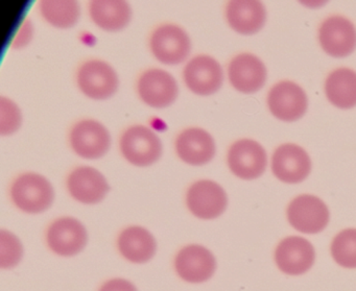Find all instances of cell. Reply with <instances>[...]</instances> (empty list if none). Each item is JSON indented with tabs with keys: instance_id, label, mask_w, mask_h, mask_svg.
I'll return each mask as SVG.
<instances>
[{
	"instance_id": "1",
	"label": "cell",
	"mask_w": 356,
	"mask_h": 291,
	"mask_svg": "<svg viewBox=\"0 0 356 291\" xmlns=\"http://www.w3.org/2000/svg\"><path fill=\"white\" fill-rule=\"evenodd\" d=\"M14 205L29 214L47 211L53 205L55 190L45 176L36 172H26L15 178L11 186Z\"/></svg>"
},
{
	"instance_id": "2",
	"label": "cell",
	"mask_w": 356,
	"mask_h": 291,
	"mask_svg": "<svg viewBox=\"0 0 356 291\" xmlns=\"http://www.w3.org/2000/svg\"><path fill=\"white\" fill-rule=\"evenodd\" d=\"M122 157L137 167L153 165L161 158V140L154 131L141 124L132 126L122 133L120 141Z\"/></svg>"
},
{
	"instance_id": "3",
	"label": "cell",
	"mask_w": 356,
	"mask_h": 291,
	"mask_svg": "<svg viewBox=\"0 0 356 291\" xmlns=\"http://www.w3.org/2000/svg\"><path fill=\"white\" fill-rule=\"evenodd\" d=\"M76 84L83 94L95 101H105L118 92L120 78L118 72L107 62L99 59L88 60L79 67Z\"/></svg>"
},
{
	"instance_id": "4",
	"label": "cell",
	"mask_w": 356,
	"mask_h": 291,
	"mask_svg": "<svg viewBox=\"0 0 356 291\" xmlns=\"http://www.w3.org/2000/svg\"><path fill=\"white\" fill-rule=\"evenodd\" d=\"M149 49L160 63L178 65L191 53V41L184 28L177 24H165L152 33Z\"/></svg>"
},
{
	"instance_id": "5",
	"label": "cell",
	"mask_w": 356,
	"mask_h": 291,
	"mask_svg": "<svg viewBox=\"0 0 356 291\" xmlns=\"http://www.w3.org/2000/svg\"><path fill=\"white\" fill-rule=\"evenodd\" d=\"M70 144L79 157L97 160L109 151L111 135L107 128L97 120H81L70 130Z\"/></svg>"
},
{
	"instance_id": "6",
	"label": "cell",
	"mask_w": 356,
	"mask_h": 291,
	"mask_svg": "<svg viewBox=\"0 0 356 291\" xmlns=\"http://www.w3.org/2000/svg\"><path fill=\"white\" fill-rule=\"evenodd\" d=\"M287 219L296 230L304 234H318L329 222L328 208L322 199L310 194H301L289 203Z\"/></svg>"
},
{
	"instance_id": "7",
	"label": "cell",
	"mask_w": 356,
	"mask_h": 291,
	"mask_svg": "<svg viewBox=\"0 0 356 291\" xmlns=\"http://www.w3.org/2000/svg\"><path fill=\"white\" fill-rule=\"evenodd\" d=\"M137 92L145 105L154 109H164L176 101L179 86L176 78L170 72L152 68L139 76Z\"/></svg>"
},
{
	"instance_id": "8",
	"label": "cell",
	"mask_w": 356,
	"mask_h": 291,
	"mask_svg": "<svg viewBox=\"0 0 356 291\" xmlns=\"http://www.w3.org/2000/svg\"><path fill=\"white\" fill-rule=\"evenodd\" d=\"M186 205L195 217L214 219L226 211L228 197L226 191L218 183L210 180L197 181L187 190Z\"/></svg>"
},
{
	"instance_id": "9",
	"label": "cell",
	"mask_w": 356,
	"mask_h": 291,
	"mask_svg": "<svg viewBox=\"0 0 356 291\" xmlns=\"http://www.w3.org/2000/svg\"><path fill=\"white\" fill-rule=\"evenodd\" d=\"M47 241L54 253L63 257H72L85 249L88 234L80 220L66 216L51 222L47 228Z\"/></svg>"
},
{
	"instance_id": "10",
	"label": "cell",
	"mask_w": 356,
	"mask_h": 291,
	"mask_svg": "<svg viewBox=\"0 0 356 291\" xmlns=\"http://www.w3.org/2000/svg\"><path fill=\"white\" fill-rule=\"evenodd\" d=\"M227 162L233 174L249 181L264 174L268 158L259 143L252 139H241L231 145L227 155Z\"/></svg>"
},
{
	"instance_id": "11",
	"label": "cell",
	"mask_w": 356,
	"mask_h": 291,
	"mask_svg": "<svg viewBox=\"0 0 356 291\" xmlns=\"http://www.w3.org/2000/svg\"><path fill=\"white\" fill-rule=\"evenodd\" d=\"M183 80L191 92L208 97L220 90L224 81V72L214 58L199 55L185 66Z\"/></svg>"
},
{
	"instance_id": "12",
	"label": "cell",
	"mask_w": 356,
	"mask_h": 291,
	"mask_svg": "<svg viewBox=\"0 0 356 291\" xmlns=\"http://www.w3.org/2000/svg\"><path fill=\"white\" fill-rule=\"evenodd\" d=\"M305 91L293 82L282 81L270 88L268 106L273 115L283 122H293L300 119L307 110Z\"/></svg>"
},
{
	"instance_id": "13",
	"label": "cell",
	"mask_w": 356,
	"mask_h": 291,
	"mask_svg": "<svg viewBox=\"0 0 356 291\" xmlns=\"http://www.w3.org/2000/svg\"><path fill=\"white\" fill-rule=\"evenodd\" d=\"M318 41L331 57L345 58L356 49V28L347 18L331 16L318 28Z\"/></svg>"
},
{
	"instance_id": "14",
	"label": "cell",
	"mask_w": 356,
	"mask_h": 291,
	"mask_svg": "<svg viewBox=\"0 0 356 291\" xmlns=\"http://www.w3.org/2000/svg\"><path fill=\"white\" fill-rule=\"evenodd\" d=\"M316 251L314 245L299 236L283 239L275 249V261L281 272L289 276L305 274L314 265Z\"/></svg>"
},
{
	"instance_id": "15",
	"label": "cell",
	"mask_w": 356,
	"mask_h": 291,
	"mask_svg": "<svg viewBox=\"0 0 356 291\" xmlns=\"http://www.w3.org/2000/svg\"><path fill=\"white\" fill-rule=\"evenodd\" d=\"M272 170L282 182L297 184L303 182L312 172V160L299 145L285 143L274 151Z\"/></svg>"
},
{
	"instance_id": "16",
	"label": "cell",
	"mask_w": 356,
	"mask_h": 291,
	"mask_svg": "<svg viewBox=\"0 0 356 291\" xmlns=\"http://www.w3.org/2000/svg\"><path fill=\"white\" fill-rule=\"evenodd\" d=\"M175 267L181 278L189 283H203L213 276L216 268L213 253L199 244L183 247L175 260Z\"/></svg>"
},
{
	"instance_id": "17",
	"label": "cell",
	"mask_w": 356,
	"mask_h": 291,
	"mask_svg": "<svg viewBox=\"0 0 356 291\" xmlns=\"http://www.w3.org/2000/svg\"><path fill=\"white\" fill-rule=\"evenodd\" d=\"M67 188L76 201L86 205L101 203L110 190L104 174L90 166L74 168L68 176Z\"/></svg>"
},
{
	"instance_id": "18",
	"label": "cell",
	"mask_w": 356,
	"mask_h": 291,
	"mask_svg": "<svg viewBox=\"0 0 356 291\" xmlns=\"http://www.w3.org/2000/svg\"><path fill=\"white\" fill-rule=\"evenodd\" d=\"M175 149L180 160L191 166L205 165L216 155L213 137L201 128L182 131L177 137Z\"/></svg>"
},
{
	"instance_id": "19",
	"label": "cell",
	"mask_w": 356,
	"mask_h": 291,
	"mask_svg": "<svg viewBox=\"0 0 356 291\" xmlns=\"http://www.w3.org/2000/svg\"><path fill=\"white\" fill-rule=\"evenodd\" d=\"M229 81L237 91L245 94L257 92L266 84V68L252 53L235 56L228 66Z\"/></svg>"
},
{
	"instance_id": "20",
	"label": "cell",
	"mask_w": 356,
	"mask_h": 291,
	"mask_svg": "<svg viewBox=\"0 0 356 291\" xmlns=\"http://www.w3.org/2000/svg\"><path fill=\"white\" fill-rule=\"evenodd\" d=\"M225 13L229 26L238 34H255L266 24V8L258 0H231Z\"/></svg>"
},
{
	"instance_id": "21",
	"label": "cell",
	"mask_w": 356,
	"mask_h": 291,
	"mask_svg": "<svg viewBox=\"0 0 356 291\" xmlns=\"http://www.w3.org/2000/svg\"><path fill=\"white\" fill-rule=\"evenodd\" d=\"M88 9L95 26L106 32L124 30L132 18L130 3L124 0H92Z\"/></svg>"
},
{
	"instance_id": "22",
	"label": "cell",
	"mask_w": 356,
	"mask_h": 291,
	"mask_svg": "<svg viewBox=\"0 0 356 291\" xmlns=\"http://www.w3.org/2000/svg\"><path fill=\"white\" fill-rule=\"evenodd\" d=\"M118 245L122 257L139 264L149 261L157 249V242L152 233L139 226L124 228L118 236Z\"/></svg>"
},
{
	"instance_id": "23",
	"label": "cell",
	"mask_w": 356,
	"mask_h": 291,
	"mask_svg": "<svg viewBox=\"0 0 356 291\" xmlns=\"http://www.w3.org/2000/svg\"><path fill=\"white\" fill-rule=\"evenodd\" d=\"M327 99L335 107L351 109L356 106V72L349 68L333 70L325 82Z\"/></svg>"
},
{
	"instance_id": "24",
	"label": "cell",
	"mask_w": 356,
	"mask_h": 291,
	"mask_svg": "<svg viewBox=\"0 0 356 291\" xmlns=\"http://www.w3.org/2000/svg\"><path fill=\"white\" fill-rule=\"evenodd\" d=\"M39 10L42 17L58 28H72L81 15L80 3L76 0H42Z\"/></svg>"
},
{
	"instance_id": "25",
	"label": "cell",
	"mask_w": 356,
	"mask_h": 291,
	"mask_svg": "<svg viewBox=\"0 0 356 291\" xmlns=\"http://www.w3.org/2000/svg\"><path fill=\"white\" fill-rule=\"evenodd\" d=\"M331 255L341 267L356 268V228H346L333 238Z\"/></svg>"
},
{
	"instance_id": "26",
	"label": "cell",
	"mask_w": 356,
	"mask_h": 291,
	"mask_svg": "<svg viewBox=\"0 0 356 291\" xmlns=\"http://www.w3.org/2000/svg\"><path fill=\"white\" fill-rule=\"evenodd\" d=\"M22 116L18 106L12 99L0 97V134L9 136L19 130Z\"/></svg>"
},
{
	"instance_id": "27",
	"label": "cell",
	"mask_w": 356,
	"mask_h": 291,
	"mask_svg": "<svg viewBox=\"0 0 356 291\" xmlns=\"http://www.w3.org/2000/svg\"><path fill=\"white\" fill-rule=\"evenodd\" d=\"M0 240H1V267H13L22 259V243L15 235L5 230L1 231Z\"/></svg>"
},
{
	"instance_id": "28",
	"label": "cell",
	"mask_w": 356,
	"mask_h": 291,
	"mask_svg": "<svg viewBox=\"0 0 356 291\" xmlns=\"http://www.w3.org/2000/svg\"><path fill=\"white\" fill-rule=\"evenodd\" d=\"M32 24H31L30 20L24 19L20 24L15 36L12 39V47H14V49H22V47H26L30 43V41L32 40Z\"/></svg>"
},
{
	"instance_id": "29",
	"label": "cell",
	"mask_w": 356,
	"mask_h": 291,
	"mask_svg": "<svg viewBox=\"0 0 356 291\" xmlns=\"http://www.w3.org/2000/svg\"><path fill=\"white\" fill-rule=\"evenodd\" d=\"M99 291H138L130 281L124 278H112L107 281Z\"/></svg>"
}]
</instances>
